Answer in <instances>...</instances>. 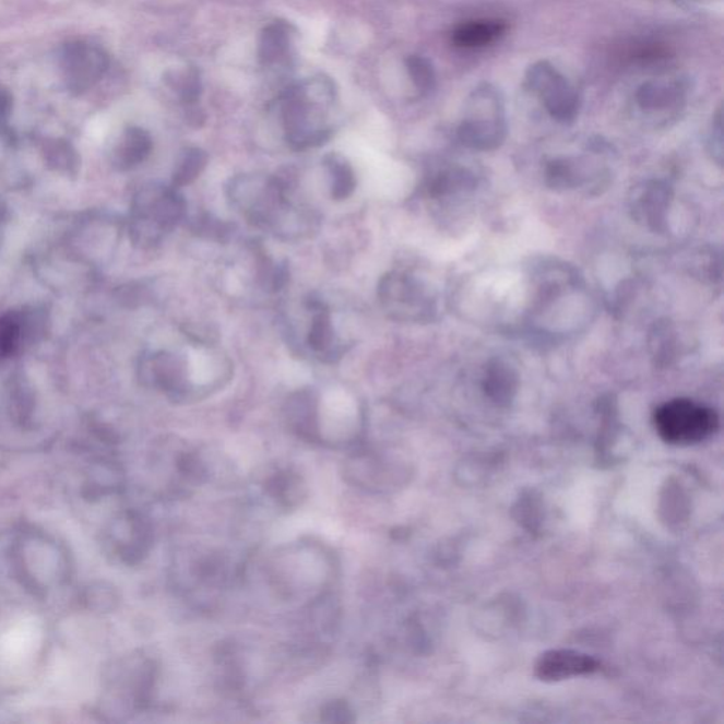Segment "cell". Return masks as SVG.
<instances>
[{"label":"cell","instance_id":"obj_24","mask_svg":"<svg viewBox=\"0 0 724 724\" xmlns=\"http://www.w3.org/2000/svg\"><path fill=\"white\" fill-rule=\"evenodd\" d=\"M406 70L412 83L420 94H429L436 86V73L431 62L424 56H410L406 59Z\"/></svg>","mask_w":724,"mask_h":724},{"label":"cell","instance_id":"obj_8","mask_svg":"<svg viewBox=\"0 0 724 724\" xmlns=\"http://www.w3.org/2000/svg\"><path fill=\"white\" fill-rule=\"evenodd\" d=\"M673 199V190L663 181H642L632 187L628 197L631 217L650 232L664 234L668 232Z\"/></svg>","mask_w":724,"mask_h":724},{"label":"cell","instance_id":"obj_4","mask_svg":"<svg viewBox=\"0 0 724 724\" xmlns=\"http://www.w3.org/2000/svg\"><path fill=\"white\" fill-rule=\"evenodd\" d=\"M378 299L390 318L406 323H430L438 305L424 283L404 272H391L378 283Z\"/></svg>","mask_w":724,"mask_h":724},{"label":"cell","instance_id":"obj_12","mask_svg":"<svg viewBox=\"0 0 724 724\" xmlns=\"http://www.w3.org/2000/svg\"><path fill=\"white\" fill-rule=\"evenodd\" d=\"M482 387L492 404L508 406L520 388V373L507 359L491 358L484 367Z\"/></svg>","mask_w":724,"mask_h":724},{"label":"cell","instance_id":"obj_21","mask_svg":"<svg viewBox=\"0 0 724 724\" xmlns=\"http://www.w3.org/2000/svg\"><path fill=\"white\" fill-rule=\"evenodd\" d=\"M316 311L318 313L314 314L313 321H311L307 343L316 353L333 356L334 329L332 318H330L329 310L324 309V306L319 307Z\"/></svg>","mask_w":724,"mask_h":724},{"label":"cell","instance_id":"obj_25","mask_svg":"<svg viewBox=\"0 0 724 724\" xmlns=\"http://www.w3.org/2000/svg\"><path fill=\"white\" fill-rule=\"evenodd\" d=\"M321 722L324 723H353L356 721L354 712L345 700H332L323 704L320 712Z\"/></svg>","mask_w":724,"mask_h":724},{"label":"cell","instance_id":"obj_17","mask_svg":"<svg viewBox=\"0 0 724 724\" xmlns=\"http://www.w3.org/2000/svg\"><path fill=\"white\" fill-rule=\"evenodd\" d=\"M153 372H155L157 385L163 391L170 393L171 396L181 397V400L187 397L190 390L183 359L163 353L155 358Z\"/></svg>","mask_w":724,"mask_h":724},{"label":"cell","instance_id":"obj_10","mask_svg":"<svg viewBox=\"0 0 724 724\" xmlns=\"http://www.w3.org/2000/svg\"><path fill=\"white\" fill-rule=\"evenodd\" d=\"M688 84L683 79L650 80L637 90L636 100L642 112H678L687 100Z\"/></svg>","mask_w":724,"mask_h":724},{"label":"cell","instance_id":"obj_5","mask_svg":"<svg viewBox=\"0 0 724 724\" xmlns=\"http://www.w3.org/2000/svg\"><path fill=\"white\" fill-rule=\"evenodd\" d=\"M525 81L555 121L572 123L578 118L582 104L578 91L549 61L534 62L526 71Z\"/></svg>","mask_w":724,"mask_h":724},{"label":"cell","instance_id":"obj_20","mask_svg":"<svg viewBox=\"0 0 724 724\" xmlns=\"http://www.w3.org/2000/svg\"><path fill=\"white\" fill-rule=\"evenodd\" d=\"M324 165L328 167L330 177H332V197L334 200L342 201L348 199L357 187L356 175L352 165L343 156H325Z\"/></svg>","mask_w":724,"mask_h":724},{"label":"cell","instance_id":"obj_22","mask_svg":"<svg viewBox=\"0 0 724 724\" xmlns=\"http://www.w3.org/2000/svg\"><path fill=\"white\" fill-rule=\"evenodd\" d=\"M209 155L200 147L186 149L179 166L173 176V185L175 187H185L193 183V181L203 173L207 166Z\"/></svg>","mask_w":724,"mask_h":724},{"label":"cell","instance_id":"obj_26","mask_svg":"<svg viewBox=\"0 0 724 724\" xmlns=\"http://www.w3.org/2000/svg\"><path fill=\"white\" fill-rule=\"evenodd\" d=\"M194 232L205 235V237L211 239L223 241L229 232H232V227L228 224L219 222V219H214L205 215L204 218H200L199 222L194 223Z\"/></svg>","mask_w":724,"mask_h":724},{"label":"cell","instance_id":"obj_7","mask_svg":"<svg viewBox=\"0 0 724 724\" xmlns=\"http://www.w3.org/2000/svg\"><path fill=\"white\" fill-rule=\"evenodd\" d=\"M589 165L584 157L549 161L545 166V185L558 193L584 190L589 195L602 194V190L612 183V171L606 167Z\"/></svg>","mask_w":724,"mask_h":724},{"label":"cell","instance_id":"obj_9","mask_svg":"<svg viewBox=\"0 0 724 724\" xmlns=\"http://www.w3.org/2000/svg\"><path fill=\"white\" fill-rule=\"evenodd\" d=\"M601 663L593 656L573 650H550L539 656L535 664V675L544 683L578 678L596 674Z\"/></svg>","mask_w":724,"mask_h":724},{"label":"cell","instance_id":"obj_3","mask_svg":"<svg viewBox=\"0 0 724 724\" xmlns=\"http://www.w3.org/2000/svg\"><path fill=\"white\" fill-rule=\"evenodd\" d=\"M654 425L665 443L692 446L716 434L721 419L712 407L687 397H676L655 411Z\"/></svg>","mask_w":724,"mask_h":724},{"label":"cell","instance_id":"obj_29","mask_svg":"<svg viewBox=\"0 0 724 724\" xmlns=\"http://www.w3.org/2000/svg\"><path fill=\"white\" fill-rule=\"evenodd\" d=\"M675 2H679V3L693 2V0H675Z\"/></svg>","mask_w":724,"mask_h":724},{"label":"cell","instance_id":"obj_19","mask_svg":"<svg viewBox=\"0 0 724 724\" xmlns=\"http://www.w3.org/2000/svg\"><path fill=\"white\" fill-rule=\"evenodd\" d=\"M152 138L141 128H128L117 149L119 163L132 167L146 159L152 151Z\"/></svg>","mask_w":724,"mask_h":724},{"label":"cell","instance_id":"obj_1","mask_svg":"<svg viewBox=\"0 0 724 724\" xmlns=\"http://www.w3.org/2000/svg\"><path fill=\"white\" fill-rule=\"evenodd\" d=\"M337 97L332 80L323 75L301 81L280 98V114L286 142L296 151L323 145L332 137L329 124Z\"/></svg>","mask_w":724,"mask_h":724},{"label":"cell","instance_id":"obj_11","mask_svg":"<svg viewBox=\"0 0 724 724\" xmlns=\"http://www.w3.org/2000/svg\"><path fill=\"white\" fill-rule=\"evenodd\" d=\"M287 425L300 439L321 443L318 396L311 390L292 393L285 405Z\"/></svg>","mask_w":724,"mask_h":724},{"label":"cell","instance_id":"obj_16","mask_svg":"<svg viewBox=\"0 0 724 724\" xmlns=\"http://www.w3.org/2000/svg\"><path fill=\"white\" fill-rule=\"evenodd\" d=\"M476 176L464 167H448L430 177L428 193L431 199H446L474 190Z\"/></svg>","mask_w":724,"mask_h":724},{"label":"cell","instance_id":"obj_2","mask_svg":"<svg viewBox=\"0 0 724 724\" xmlns=\"http://www.w3.org/2000/svg\"><path fill=\"white\" fill-rule=\"evenodd\" d=\"M508 133L506 104L500 90L484 83L470 94L458 129L459 141L473 151H496Z\"/></svg>","mask_w":724,"mask_h":724},{"label":"cell","instance_id":"obj_18","mask_svg":"<svg viewBox=\"0 0 724 724\" xmlns=\"http://www.w3.org/2000/svg\"><path fill=\"white\" fill-rule=\"evenodd\" d=\"M649 344L651 356L658 367H669L678 357V337H676L674 324L668 320H661L654 324L650 333Z\"/></svg>","mask_w":724,"mask_h":724},{"label":"cell","instance_id":"obj_23","mask_svg":"<svg viewBox=\"0 0 724 724\" xmlns=\"http://www.w3.org/2000/svg\"><path fill=\"white\" fill-rule=\"evenodd\" d=\"M166 81L170 88L179 95L181 103L186 105L199 103L203 85H201L199 70L194 67L180 71V73H170Z\"/></svg>","mask_w":724,"mask_h":724},{"label":"cell","instance_id":"obj_28","mask_svg":"<svg viewBox=\"0 0 724 724\" xmlns=\"http://www.w3.org/2000/svg\"><path fill=\"white\" fill-rule=\"evenodd\" d=\"M13 98L11 91L0 86V132L8 128L9 117H11Z\"/></svg>","mask_w":724,"mask_h":724},{"label":"cell","instance_id":"obj_27","mask_svg":"<svg viewBox=\"0 0 724 724\" xmlns=\"http://www.w3.org/2000/svg\"><path fill=\"white\" fill-rule=\"evenodd\" d=\"M709 152L719 166L723 163V114L722 108H719L714 115L711 137H709Z\"/></svg>","mask_w":724,"mask_h":724},{"label":"cell","instance_id":"obj_13","mask_svg":"<svg viewBox=\"0 0 724 724\" xmlns=\"http://www.w3.org/2000/svg\"><path fill=\"white\" fill-rule=\"evenodd\" d=\"M266 496L275 501L281 510L292 511L304 503L307 487L304 477L292 468H280L263 483Z\"/></svg>","mask_w":724,"mask_h":724},{"label":"cell","instance_id":"obj_15","mask_svg":"<svg viewBox=\"0 0 724 724\" xmlns=\"http://www.w3.org/2000/svg\"><path fill=\"white\" fill-rule=\"evenodd\" d=\"M507 23L497 19H483L463 23L453 32L452 40L460 49H479L492 45L506 35Z\"/></svg>","mask_w":724,"mask_h":724},{"label":"cell","instance_id":"obj_6","mask_svg":"<svg viewBox=\"0 0 724 724\" xmlns=\"http://www.w3.org/2000/svg\"><path fill=\"white\" fill-rule=\"evenodd\" d=\"M109 57L99 46L88 41H71L62 47L60 70L62 83L71 94L88 93L104 79Z\"/></svg>","mask_w":724,"mask_h":724},{"label":"cell","instance_id":"obj_14","mask_svg":"<svg viewBox=\"0 0 724 724\" xmlns=\"http://www.w3.org/2000/svg\"><path fill=\"white\" fill-rule=\"evenodd\" d=\"M294 33L285 22H275L263 28L259 38L258 57L263 67H276L289 61Z\"/></svg>","mask_w":724,"mask_h":724}]
</instances>
